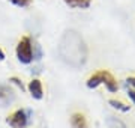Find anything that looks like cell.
<instances>
[{"instance_id":"6da1fadb","label":"cell","mask_w":135,"mask_h":128,"mask_svg":"<svg viewBox=\"0 0 135 128\" xmlns=\"http://www.w3.org/2000/svg\"><path fill=\"white\" fill-rule=\"evenodd\" d=\"M57 51L60 59L72 68H80L87 60V45L75 30H66L62 35Z\"/></svg>"},{"instance_id":"7a4b0ae2","label":"cell","mask_w":135,"mask_h":128,"mask_svg":"<svg viewBox=\"0 0 135 128\" xmlns=\"http://www.w3.org/2000/svg\"><path fill=\"white\" fill-rule=\"evenodd\" d=\"M99 84H105V88L110 92H117V89H119L116 79L108 71H98L93 75H90L87 80V88L89 89H96Z\"/></svg>"},{"instance_id":"3957f363","label":"cell","mask_w":135,"mask_h":128,"mask_svg":"<svg viewBox=\"0 0 135 128\" xmlns=\"http://www.w3.org/2000/svg\"><path fill=\"white\" fill-rule=\"evenodd\" d=\"M17 57L21 63L29 65L33 60V45L29 36H23L17 44Z\"/></svg>"},{"instance_id":"277c9868","label":"cell","mask_w":135,"mask_h":128,"mask_svg":"<svg viewBox=\"0 0 135 128\" xmlns=\"http://www.w3.org/2000/svg\"><path fill=\"white\" fill-rule=\"evenodd\" d=\"M6 122L9 124L12 128H24L29 124V112L26 110H17L12 115H9L6 118Z\"/></svg>"},{"instance_id":"5b68a950","label":"cell","mask_w":135,"mask_h":128,"mask_svg":"<svg viewBox=\"0 0 135 128\" xmlns=\"http://www.w3.org/2000/svg\"><path fill=\"white\" fill-rule=\"evenodd\" d=\"M15 99V95L12 92V89L6 84H0V107H6L9 106Z\"/></svg>"},{"instance_id":"8992f818","label":"cell","mask_w":135,"mask_h":128,"mask_svg":"<svg viewBox=\"0 0 135 128\" xmlns=\"http://www.w3.org/2000/svg\"><path fill=\"white\" fill-rule=\"evenodd\" d=\"M27 89H29L30 95H32L35 99H42V97H44V88H42V83H41V80L33 79V80H32V81L29 83Z\"/></svg>"},{"instance_id":"52a82bcc","label":"cell","mask_w":135,"mask_h":128,"mask_svg":"<svg viewBox=\"0 0 135 128\" xmlns=\"http://www.w3.org/2000/svg\"><path fill=\"white\" fill-rule=\"evenodd\" d=\"M71 125L72 128H87V121L83 113H74L71 116Z\"/></svg>"},{"instance_id":"ba28073f","label":"cell","mask_w":135,"mask_h":128,"mask_svg":"<svg viewBox=\"0 0 135 128\" xmlns=\"http://www.w3.org/2000/svg\"><path fill=\"white\" fill-rule=\"evenodd\" d=\"M69 8H78V9H87L92 5V0H63Z\"/></svg>"},{"instance_id":"9c48e42d","label":"cell","mask_w":135,"mask_h":128,"mask_svg":"<svg viewBox=\"0 0 135 128\" xmlns=\"http://www.w3.org/2000/svg\"><path fill=\"white\" fill-rule=\"evenodd\" d=\"M107 122H108V127H110V128H128V127L125 125V124H123V122L120 121V119L113 118V116H110Z\"/></svg>"},{"instance_id":"30bf717a","label":"cell","mask_w":135,"mask_h":128,"mask_svg":"<svg viewBox=\"0 0 135 128\" xmlns=\"http://www.w3.org/2000/svg\"><path fill=\"white\" fill-rule=\"evenodd\" d=\"M108 103H110L111 107L117 108V110H122V112H128L129 110V106H126V104H123L122 101H117V99H110Z\"/></svg>"},{"instance_id":"8fae6325","label":"cell","mask_w":135,"mask_h":128,"mask_svg":"<svg viewBox=\"0 0 135 128\" xmlns=\"http://www.w3.org/2000/svg\"><path fill=\"white\" fill-rule=\"evenodd\" d=\"M11 3H14L15 6H20V8H26V6L30 5L32 0H9Z\"/></svg>"},{"instance_id":"7c38bea8","label":"cell","mask_w":135,"mask_h":128,"mask_svg":"<svg viewBox=\"0 0 135 128\" xmlns=\"http://www.w3.org/2000/svg\"><path fill=\"white\" fill-rule=\"evenodd\" d=\"M9 81H11V83H14V84H17V86H18L21 90H24V89H26V88H24V84H23V81H21L20 79H17V77H11Z\"/></svg>"},{"instance_id":"4fadbf2b","label":"cell","mask_w":135,"mask_h":128,"mask_svg":"<svg viewBox=\"0 0 135 128\" xmlns=\"http://www.w3.org/2000/svg\"><path fill=\"white\" fill-rule=\"evenodd\" d=\"M126 84H129V86H132L135 90V77H129V79L126 80Z\"/></svg>"},{"instance_id":"5bb4252c","label":"cell","mask_w":135,"mask_h":128,"mask_svg":"<svg viewBox=\"0 0 135 128\" xmlns=\"http://www.w3.org/2000/svg\"><path fill=\"white\" fill-rule=\"evenodd\" d=\"M128 95H129V98L132 99V103L135 104V90H134V89H131L129 92H128Z\"/></svg>"},{"instance_id":"9a60e30c","label":"cell","mask_w":135,"mask_h":128,"mask_svg":"<svg viewBox=\"0 0 135 128\" xmlns=\"http://www.w3.org/2000/svg\"><path fill=\"white\" fill-rule=\"evenodd\" d=\"M0 60H5V53H3L2 48H0Z\"/></svg>"}]
</instances>
